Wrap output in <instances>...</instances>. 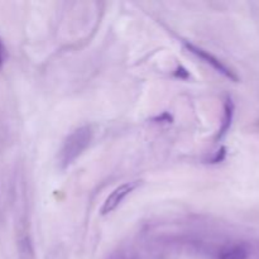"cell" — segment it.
<instances>
[{"mask_svg": "<svg viewBox=\"0 0 259 259\" xmlns=\"http://www.w3.org/2000/svg\"><path fill=\"white\" fill-rule=\"evenodd\" d=\"M233 115H234V104H233L232 99L228 98L227 101H225L224 119H223L222 128H220V132H219V138H222L223 136H225V134H227L228 129H229L230 125H232Z\"/></svg>", "mask_w": 259, "mask_h": 259, "instance_id": "cell-5", "label": "cell"}, {"mask_svg": "<svg viewBox=\"0 0 259 259\" xmlns=\"http://www.w3.org/2000/svg\"><path fill=\"white\" fill-rule=\"evenodd\" d=\"M139 186L138 181L133 182H125V184L120 185V186L116 187L108 197H106L105 202H104L103 207H101V214L106 215L113 212L119 205L123 202V200L128 196L131 192H133L137 187Z\"/></svg>", "mask_w": 259, "mask_h": 259, "instance_id": "cell-3", "label": "cell"}, {"mask_svg": "<svg viewBox=\"0 0 259 259\" xmlns=\"http://www.w3.org/2000/svg\"><path fill=\"white\" fill-rule=\"evenodd\" d=\"M3 61H4V47H3L2 42H0V66L3 65Z\"/></svg>", "mask_w": 259, "mask_h": 259, "instance_id": "cell-6", "label": "cell"}, {"mask_svg": "<svg viewBox=\"0 0 259 259\" xmlns=\"http://www.w3.org/2000/svg\"><path fill=\"white\" fill-rule=\"evenodd\" d=\"M185 47L189 50V52H191L192 55H195L196 57L201 58L202 61H205L206 63H209L210 66H212V67L215 68V70L218 71V72L223 73V75L225 76V77L230 78L232 81H238L239 78H238L237 73L234 72V71L232 70V68L228 67L227 65H225L223 61H220L219 58L215 57L214 55H211V53H209L207 51L202 50V48L197 47V46L192 45V43H187L185 42Z\"/></svg>", "mask_w": 259, "mask_h": 259, "instance_id": "cell-2", "label": "cell"}, {"mask_svg": "<svg viewBox=\"0 0 259 259\" xmlns=\"http://www.w3.org/2000/svg\"><path fill=\"white\" fill-rule=\"evenodd\" d=\"M219 259H248V249L243 244L232 245L223 250Z\"/></svg>", "mask_w": 259, "mask_h": 259, "instance_id": "cell-4", "label": "cell"}, {"mask_svg": "<svg viewBox=\"0 0 259 259\" xmlns=\"http://www.w3.org/2000/svg\"><path fill=\"white\" fill-rule=\"evenodd\" d=\"M93 139V131L90 126H81L67 137L58 154V163L62 168L72 164L90 144Z\"/></svg>", "mask_w": 259, "mask_h": 259, "instance_id": "cell-1", "label": "cell"}, {"mask_svg": "<svg viewBox=\"0 0 259 259\" xmlns=\"http://www.w3.org/2000/svg\"><path fill=\"white\" fill-rule=\"evenodd\" d=\"M109 259H126V258L124 257V255H121V254H115V255H113V257H110Z\"/></svg>", "mask_w": 259, "mask_h": 259, "instance_id": "cell-7", "label": "cell"}]
</instances>
